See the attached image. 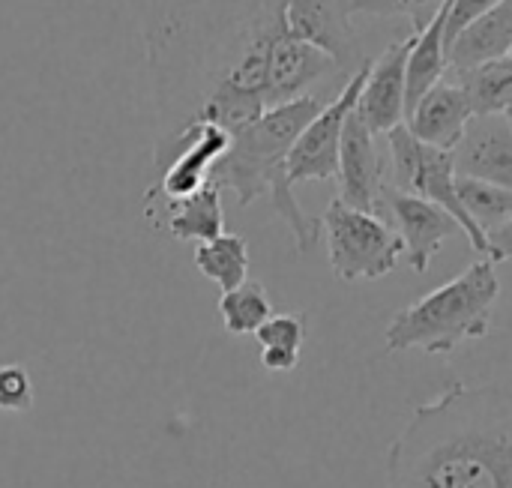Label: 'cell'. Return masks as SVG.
Instances as JSON below:
<instances>
[{"label": "cell", "instance_id": "6da1fadb", "mask_svg": "<svg viewBox=\"0 0 512 488\" xmlns=\"http://www.w3.org/2000/svg\"><path fill=\"white\" fill-rule=\"evenodd\" d=\"M384 488H512V387L453 381L411 411Z\"/></svg>", "mask_w": 512, "mask_h": 488}, {"label": "cell", "instance_id": "7a4b0ae2", "mask_svg": "<svg viewBox=\"0 0 512 488\" xmlns=\"http://www.w3.org/2000/svg\"><path fill=\"white\" fill-rule=\"evenodd\" d=\"M321 99L306 93L291 102L267 108L258 120L231 135V147L222 159L213 162L207 183L219 192H234L240 207H249L261 195H270L273 210L285 219L294 234L297 252L306 255L321 240V219H309L300 207L294 186L285 174L288 150L306 123L321 111Z\"/></svg>", "mask_w": 512, "mask_h": 488}, {"label": "cell", "instance_id": "3957f363", "mask_svg": "<svg viewBox=\"0 0 512 488\" xmlns=\"http://www.w3.org/2000/svg\"><path fill=\"white\" fill-rule=\"evenodd\" d=\"M501 297L495 261H474L468 270L429 291L417 303L399 309L387 327V351L453 354L462 342L486 339L492 333V312Z\"/></svg>", "mask_w": 512, "mask_h": 488}, {"label": "cell", "instance_id": "277c9868", "mask_svg": "<svg viewBox=\"0 0 512 488\" xmlns=\"http://www.w3.org/2000/svg\"><path fill=\"white\" fill-rule=\"evenodd\" d=\"M321 228L327 240L330 267L342 282L384 279L405 258L402 237L384 216L348 207L342 198H333L327 204Z\"/></svg>", "mask_w": 512, "mask_h": 488}, {"label": "cell", "instance_id": "5b68a950", "mask_svg": "<svg viewBox=\"0 0 512 488\" xmlns=\"http://www.w3.org/2000/svg\"><path fill=\"white\" fill-rule=\"evenodd\" d=\"M387 141H390V156H393L396 189H402L408 195H420V198L438 204L441 210H447L459 222V228L468 237L471 249L486 255L489 252L486 234L474 225V219L465 213V207H462V201L456 195L453 153L450 150H438L432 144H423L420 138L411 135V129L405 123L390 129Z\"/></svg>", "mask_w": 512, "mask_h": 488}, {"label": "cell", "instance_id": "8992f818", "mask_svg": "<svg viewBox=\"0 0 512 488\" xmlns=\"http://www.w3.org/2000/svg\"><path fill=\"white\" fill-rule=\"evenodd\" d=\"M255 30L264 42V96H267V108L291 102L297 96H306V90L312 84H318L321 78L339 72V66L318 48H312L309 42L294 39L282 18H279V6L267 9L258 21Z\"/></svg>", "mask_w": 512, "mask_h": 488}, {"label": "cell", "instance_id": "52a82bcc", "mask_svg": "<svg viewBox=\"0 0 512 488\" xmlns=\"http://www.w3.org/2000/svg\"><path fill=\"white\" fill-rule=\"evenodd\" d=\"M369 66H372V60H363L348 75V84L339 90V96L330 105H324L306 123V129L297 135V141H294V147L288 150V159H285V174H288L291 186L303 183V180H333L336 177L345 120L357 108V99H360V90L366 84Z\"/></svg>", "mask_w": 512, "mask_h": 488}, {"label": "cell", "instance_id": "ba28073f", "mask_svg": "<svg viewBox=\"0 0 512 488\" xmlns=\"http://www.w3.org/2000/svg\"><path fill=\"white\" fill-rule=\"evenodd\" d=\"M279 18L285 30L324 51L339 72H354L366 57L351 24L348 0H279Z\"/></svg>", "mask_w": 512, "mask_h": 488}, {"label": "cell", "instance_id": "9c48e42d", "mask_svg": "<svg viewBox=\"0 0 512 488\" xmlns=\"http://www.w3.org/2000/svg\"><path fill=\"white\" fill-rule=\"evenodd\" d=\"M384 213L393 219L396 234L402 237V246H405V261L414 273H429L444 240H450L453 234L462 231L459 222L438 204H432L420 195H408L387 183L381 189L378 216H384Z\"/></svg>", "mask_w": 512, "mask_h": 488}, {"label": "cell", "instance_id": "30bf717a", "mask_svg": "<svg viewBox=\"0 0 512 488\" xmlns=\"http://www.w3.org/2000/svg\"><path fill=\"white\" fill-rule=\"evenodd\" d=\"M339 198L348 207L378 213L381 189H384V162L375 147V132L357 114V108L345 120L342 147H339Z\"/></svg>", "mask_w": 512, "mask_h": 488}, {"label": "cell", "instance_id": "8fae6325", "mask_svg": "<svg viewBox=\"0 0 512 488\" xmlns=\"http://www.w3.org/2000/svg\"><path fill=\"white\" fill-rule=\"evenodd\" d=\"M456 177L486 180L512 189V129L507 114H474L453 147Z\"/></svg>", "mask_w": 512, "mask_h": 488}, {"label": "cell", "instance_id": "7c38bea8", "mask_svg": "<svg viewBox=\"0 0 512 488\" xmlns=\"http://www.w3.org/2000/svg\"><path fill=\"white\" fill-rule=\"evenodd\" d=\"M414 45V30L411 36L390 42L384 54L369 66L366 84L357 99V114L366 120V126L375 135H387L399 123H405V69H408V54Z\"/></svg>", "mask_w": 512, "mask_h": 488}, {"label": "cell", "instance_id": "4fadbf2b", "mask_svg": "<svg viewBox=\"0 0 512 488\" xmlns=\"http://www.w3.org/2000/svg\"><path fill=\"white\" fill-rule=\"evenodd\" d=\"M474 111L459 84H444L438 81L405 117V126L411 129L414 138L423 144H432L438 150H450L462 141Z\"/></svg>", "mask_w": 512, "mask_h": 488}, {"label": "cell", "instance_id": "5bb4252c", "mask_svg": "<svg viewBox=\"0 0 512 488\" xmlns=\"http://www.w3.org/2000/svg\"><path fill=\"white\" fill-rule=\"evenodd\" d=\"M512 54V0L492 6L489 12L477 15L468 27L456 33L447 45V66L453 72L474 69L489 60H501Z\"/></svg>", "mask_w": 512, "mask_h": 488}, {"label": "cell", "instance_id": "9a60e30c", "mask_svg": "<svg viewBox=\"0 0 512 488\" xmlns=\"http://www.w3.org/2000/svg\"><path fill=\"white\" fill-rule=\"evenodd\" d=\"M450 3L447 0L435 18L417 33L414 30V45L408 54V69H405V117L408 111L441 81V75L450 69L447 66V48H444V33H447V18H450Z\"/></svg>", "mask_w": 512, "mask_h": 488}, {"label": "cell", "instance_id": "2e32d148", "mask_svg": "<svg viewBox=\"0 0 512 488\" xmlns=\"http://www.w3.org/2000/svg\"><path fill=\"white\" fill-rule=\"evenodd\" d=\"M162 213L165 219H159L156 225L180 243H207L225 234L222 192L210 183L183 201H162Z\"/></svg>", "mask_w": 512, "mask_h": 488}, {"label": "cell", "instance_id": "e0dca14e", "mask_svg": "<svg viewBox=\"0 0 512 488\" xmlns=\"http://www.w3.org/2000/svg\"><path fill=\"white\" fill-rule=\"evenodd\" d=\"M456 75L474 114H507L512 108V54Z\"/></svg>", "mask_w": 512, "mask_h": 488}, {"label": "cell", "instance_id": "ac0fdd59", "mask_svg": "<svg viewBox=\"0 0 512 488\" xmlns=\"http://www.w3.org/2000/svg\"><path fill=\"white\" fill-rule=\"evenodd\" d=\"M195 267L204 279L231 291L249 279V243L240 234H219L216 240L195 246Z\"/></svg>", "mask_w": 512, "mask_h": 488}, {"label": "cell", "instance_id": "d6986e66", "mask_svg": "<svg viewBox=\"0 0 512 488\" xmlns=\"http://www.w3.org/2000/svg\"><path fill=\"white\" fill-rule=\"evenodd\" d=\"M270 315H273L270 294L255 279H246L243 285L222 291V297H219V318L231 336H255L258 327Z\"/></svg>", "mask_w": 512, "mask_h": 488}, {"label": "cell", "instance_id": "ffe728a7", "mask_svg": "<svg viewBox=\"0 0 512 488\" xmlns=\"http://www.w3.org/2000/svg\"><path fill=\"white\" fill-rule=\"evenodd\" d=\"M456 195H459L465 213L474 219V225L483 234L512 216V189L486 183V180L456 177Z\"/></svg>", "mask_w": 512, "mask_h": 488}, {"label": "cell", "instance_id": "44dd1931", "mask_svg": "<svg viewBox=\"0 0 512 488\" xmlns=\"http://www.w3.org/2000/svg\"><path fill=\"white\" fill-rule=\"evenodd\" d=\"M444 3L447 0H348V12L378 18H411L414 30L420 33Z\"/></svg>", "mask_w": 512, "mask_h": 488}, {"label": "cell", "instance_id": "7402d4cb", "mask_svg": "<svg viewBox=\"0 0 512 488\" xmlns=\"http://www.w3.org/2000/svg\"><path fill=\"white\" fill-rule=\"evenodd\" d=\"M306 333H309V318L306 312H279V315H270L255 339L261 348H285V351H300L303 342H306Z\"/></svg>", "mask_w": 512, "mask_h": 488}, {"label": "cell", "instance_id": "603a6c76", "mask_svg": "<svg viewBox=\"0 0 512 488\" xmlns=\"http://www.w3.org/2000/svg\"><path fill=\"white\" fill-rule=\"evenodd\" d=\"M36 402L33 381L21 363L0 366V411L3 414H27Z\"/></svg>", "mask_w": 512, "mask_h": 488}, {"label": "cell", "instance_id": "cb8c5ba5", "mask_svg": "<svg viewBox=\"0 0 512 488\" xmlns=\"http://www.w3.org/2000/svg\"><path fill=\"white\" fill-rule=\"evenodd\" d=\"M498 3H504V0H453L450 3V18H447V33H444V48L456 39V33L462 27H468L477 15L489 12Z\"/></svg>", "mask_w": 512, "mask_h": 488}, {"label": "cell", "instance_id": "d4e9b609", "mask_svg": "<svg viewBox=\"0 0 512 488\" xmlns=\"http://www.w3.org/2000/svg\"><path fill=\"white\" fill-rule=\"evenodd\" d=\"M486 243H489L486 258H492L495 264L512 261V216L504 219L501 225H495L492 231H486Z\"/></svg>", "mask_w": 512, "mask_h": 488}, {"label": "cell", "instance_id": "484cf974", "mask_svg": "<svg viewBox=\"0 0 512 488\" xmlns=\"http://www.w3.org/2000/svg\"><path fill=\"white\" fill-rule=\"evenodd\" d=\"M300 363V351H285V348H261V366L273 375H288Z\"/></svg>", "mask_w": 512, "mask_h": 488}, {"label": "cell", "instance_id": "4316f807", "mask_svg": "<svg viewBox=\"0 0 512 488\" xmlns=\"http://www.w3.org/2000/svg\"><path fill=\"white\" fill-rule=\"evenodd\" d=\"M507 120H510V129H512V108H510V111H507Z\"/></svg>", "mask_w": 512, "mask_h": 488}]
</instances>
